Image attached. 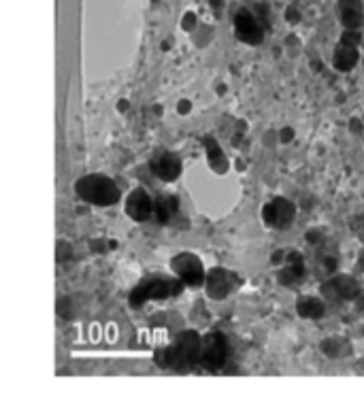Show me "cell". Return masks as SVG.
<instances>
[{"instance_id": "1", "label": "cell", "mask_w": 364, "mask_h": 404, "mask_svg": "<svg viewBox=\"0 0 364 404\" xmlns=\"http://www.w3.org/2000/svg\"><path fill=\"white\" fill-rule=\"evenodd\" d=\"M201 351L203 336L196 330H183L181 334H177V339L171 345L158 347L154 351V362L158 368L185 373V370L201 366Z\"/></svg>"}, {"instance_id": "2", "label": "cell", "mask_w": 364, "mask_h": 404, "mask_svg": "<svg viewBox=\"0 0 364 404\" xmlns=\"http://www.w3.org/2000/svg\"><path fill=\"white\" fill-rule=\"evenodd\" d=\"M183 289H185V283L179 277L173 279L167 275H149V277H143L141 283L130 292L128 305L132 309H141L151 300H167V298L181 296Z\"/></svg>"}, {"instance_id": "3", "label": "cell", "mask_w": 364, "mask_h": 404, "mask_svg": "<svg viewBox=\"0 0 364 404\" xmlns=\"http://www.w3.org/2000/svg\"><path fill=\"white\" fill-rule=\"evenodd\" d=\"M75 194L88 202V205L94 207H113L119 202V187L117 183L101 173H92V175H83L77 183H75Z\"/></svg>"}, {"instance_id": "4", "label": "cell", "mask_w": 364, "mask_h": 404, "mask_svg": "<svg viewBox=\"0 0 364 404\" xmlns=\"http://www.w3.org/2000/svg\"><path fill=\"white\" fill-rule=\"evenodd\" d=\"M171 273L175 277H179L185 283V287H201V285H205V279H207L203 260L190 251L177 253L171 260Z\"/></svg>"}, {"instance_id": "5", "label": "cell", "mask_w": 364, "mask_h": 404, "mask_svg": "<svg viewBox=\"0 0 364 404\" xmlns=\"http://www.w3.org/2000/svg\"><path fill=\"white\" fill-rule=\"evenodd\" d=\"M230 355V343L226 339V334L222 332H209L203 336V351H201V366L205 370H215L224 368Z\"/></svg>"}, {"instance_id": "6", "label": "cell", "mask_w": 364, "mask_h": 404, "mask_svg": "<svg viewBox=\"0 0 364 404\" xmlns=\"http://www.w3.org/2000/svg\"><path fill=\"white\" fill-rule=\"evenodd\" d=\"M296 205L292 200L277 196L262 207V221L271 230H288L296 221Z\"/></svg>"}, {"instance_id": "7", "label": "cell", "mask_w": 364, "mask_h": 404, "mask_svg": "<svg viewBox=\"0 0 364 404\" xmlns=\"http://www.w3.org/2000/svg\"><path fill=\"white\" fill-rule=\"evenodd\" d=\"M320 296L328 302H351L360 296V283L347 273L333 275L322 281Z\"/></svg>"}, {"instance_id": "8", "label": "cell", "mask_w": 364, "mask_h": 404, "mask_svg": "<svg viewBox=\"0 0 364 404\" xmlns=\"http://www.w3.org/2000/svg\"><path fill=\"white\" fill-rule=\"evenodd\" d=\"M233 28H235V37H237V41H241L243 45L260 47V45L264 43V26H262V22L256 17V13L247 11V9H241V11L235 13Z\"/></svg>"}, {"instance_id": "9", "label": "cell", "mask_w": 364, "mask_h": 404, "mask_svg": "<svg viewBox=\"0 0 364 404\" xmlns=\"http://www.w3.org/2000/svg\"><path fill=\"white\" fill-rule=\"evenodd\" d=\"M237 285H241V279L235 273H230L220 266L211 268L205 279V292L211 300H226L237 289Z\"/></svg>"}, {"instance_id": "10", "label": "cell", "mask_w": 364, "mask_h": 404, "mask_svg": "<svg viewBox=\"0 0 364 404\" xmlns=\"http://www.w3.org/2000/svg\"><path fill=\"white\" fill-rule=\"evenodd\" d=\"M149 168L151 173L164 181V183H175L181 173H183V164H181V158L175 153V151H158L151 155L149 160Z\"/></svg>"}, {"instance_id": "11", "label": "cell", "mask_w": 364, "mask_h": 404, "mask_svg": "<svg viewBox=\"0 0 364 404\" xmlns=\"http://www.w3.org/2000/svg\"><path fill=\"white\" fill-rule=\"evenodd\" d=\"M307 277V262L301 251H286L283 264L277 273V283L283 287L301 285Z\"/></svg>"}, {"instance_id": "12", "label": "cell", "mask_w": 364, "mask_h": 404, "mask_svg": "<svg viewBox=\"0 0 364 404\" xmlns=\"http://www.w3.org/2000/svg\"><path fill=\"white\" fill-rule=\"evenodd\" d=\"M154 198L145 187H135L124 202V211L132 221H147L154 215Z\"/></svg>"}, {"instance_id": "13", "label": "cell", "mask_w": 364, "mask_h": 404, "mask_svg": "<svg viewBox=\"0 0 364 404\" xmlns=\"http://www.w3.org/2000/svg\"><path fill=\"white\" fill-rule=\"evenodd\" d=\"M337 17L345 30H360L364 26L362 0H337Z\"/></svg>"}, {"instance_id": "14", "label": "cell", "mask_w": 364, "mask_h": 404, "mask_svg": "<svg viewBox=\"0 0 364 404\" xmlns=\"http://www.w3.org/2000/svg\"><path fill=\"white\" fill-rule=\"evenodd\" d=\"M358 62H360V45L341 41L335 47V53H333V66H335V71L349 73V71L356 69Z\"/></svg>"}, {"instance_id": "15", "label": "cell", "mask_w": 364, "mask_h": 404, "mask_svg": "<svg viewBox=\"0 0 364 404\" xmlns=\"http://www.w3.org/2000/svg\"><path fill=\"white\" fill-rule=\"evenodd\" d=\"M203 147L207 151V164L215 175H226L228 173V158L222 149V145L213 139V137H205L203 139Z\"/></svg>"}, {"instance_id": "16", "label": "cell", "mask_w": 364, "mask_h": 404, "mask_svg": "<svg viewBox=\"0 0 364 404\" xmlns=\"http://www.w3.org/2000/svg\"><path fill=\"white\" fill-rule=\"evenodd\" d=\"M296 313L303 319H322L326 315V300L320 296H301L296 300Z\"/></svg>"}, {"instance_id": "17", "label": "cell", "mask_w": 364, "mask_h": 404, "mask_svg": "<svg viewBox=\"0 0 364 404\" xmlns=\"http://www.w3.org/2000/svg\"><path fill=\"white\" fill-rule=\"evenodd\" d=\"M179 211V198L171 196V194H164L158 196L154 202V217L158 219V224H169Z\"/></svg>"}, {"instance_id": "18", "label": "cell", "mask_w": 364, "mask_h": 404, "mask_svg": "<svg viewBox=\"0 0 364 404\" xmlns=\"http://www.w3.org/2000/svg\"><path fill=\"white\" fill-rule=\"evenodd\" d=\"M320 349H322V353H326L328 357H345V355L351 351L349 343H347L345 339H339V336H333V339L322 341Z\"/></svg>"}, {"instance_id": "19", "label": "cell", "mask_w": 364, "mask_h": 404, "mask_svg": "<svg viewBox=\"0 0 364 404\" xmlns=\"http://www.w3.org/2000/svg\"><path fill=\"white\" fill-rule=\"evenodd\" d=\"M317 266H320V273H324L326 277L328 275H335V271H337V260L333 255H324V258H320Z\"/></svg>"}, {"instance_id": "20", "label": "cell", "mask_w": 364, "mask_h": 404, "mask_svg": "<svg viewBox=\"0 0 364 404\" xmlns=\"http://www.w3.org/2000/svg\"><path fill=\"white\" fill-rule=\"evenodd\" d=\"M181 28H183L185 32H194V30L198 28V17H196L194 11H188V13L181 17Z\"/></svg>"}, {"instance_id": "21", "label": "cell", "mask_w": 364, "mask_h": 404, "mask_svg": "<svg viewBox=\"0 0 364 404\" xmlns=\"http://www.w3.org/2000/svg\"><path fill=\"white\" fill-rule=\"evenodd\" d=\"M254 13H256V17H258V19L262 22V26H264V28H267V26H269L271 17H269V7H267V5H264V3H258V5H256V11H254Z\"/></svg>"}, {"instance_id": "22", "label": "cell", "mask_w": 364, "mask_h": 404, "mask_svg": "<svg viewBox=\"0 0 364 404\" xmlns=\"http://www.w3.org/2000/svg\"><path fill=\"white\" fill-rule=\"evenodd\" d=\"M286 19H288L290 24H296V22H299V19H301V11H299V7H296V5H290V7H288V11H286Z\"/></svg>"}, {"instance_id": "23", "label": "cell", "mask_w": 364, "mask_h": 404, "mask_svg": "<svg viewBox=\"0 0 364 404\" xmlns=\"http://www.w3.org/2000/svg\"><path fill=\"white\" fill-rule=\"evenodd\" d=\"M209 5H211V9H213L215 13H220V11L224 9V0H209Z\"/></svg>"}, {"instance_id": "24", "label": "cell", "mask_w": 364, "mask_h": 404, "mask_svg": "<svg viewBox=\"0 0 364 404\" xmlns=\"http://www.w3.org/2000/svg\"><path fill=\"white\" fill-rule=\"evenodd\" d=\"M349 124H351V132H358V134H362V130H364V128H362V121H360V119H356V117H354Z\"/></svg>"}, {"instance_id": "25", "label": "cell", "mask_w": 364, "mask_h": 404, "mask_svg": "<svg viewBox=\"0 0 364 404\" xmlns=\"http://www.w3.org/2000/svg\"><path fill=\"white\" fill-rule=\"evenodd\" d=\"M190 109H192V105H190V103H185V100H181V103H179V113H181V115H185V113H190Z\"/></svg>"}, {"instance_id": "26", "label": "cell", "mask_w": 364, "mask_h": 404, "mask_svg": "<svg viewBox=\"0 0 364 404\" xmlns=\"http://www.w3.org/2000/svg\"><path fill=\"white\" fill-rule=\"evenodd\" d=\"M358 266H360V271L364 273V247H362V251H360V255H358Z\"/></svg>"}, {"instance_id": "27", "label": "cell", "mask_w": 364, "mask_h": 404, "mask_svg": "<svg viewBox=\"0 0 364 404\" xmlns=\"http://www.w3.org/2000/svg\"><path fill=\"white\" fill-rule=\"evenodd\" d=\"M151 3H158V0H151Z\"/></svg>"}]
</instances>
